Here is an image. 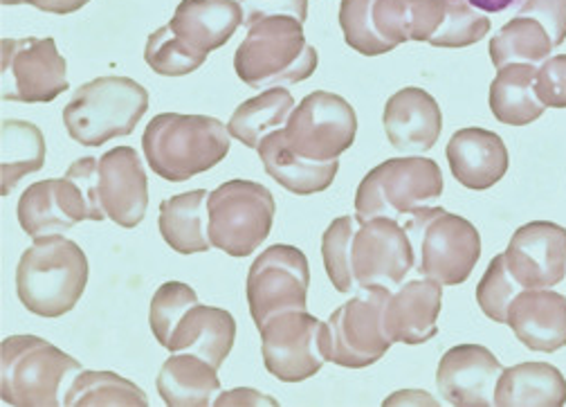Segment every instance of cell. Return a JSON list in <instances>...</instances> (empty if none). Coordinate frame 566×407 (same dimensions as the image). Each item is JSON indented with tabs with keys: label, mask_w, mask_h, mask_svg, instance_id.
I'll return each instance as SVG.
<instances>
[{
	"label": "cell",
	"mask_w": 566,
	"mask_h": 407,
	"mask_svg": "<svg viewBox=\"0 0 566 407\" xmlns=\"http://www.w3.org/2000/svg\"><path fill=\"white\" fill-rule=\"evenodd\" d=\"M311 268L295 246H270L248 273V304L256 328L283 311H306Z\"/></svg>",
	"instance_id": "obj_12"
},
{
	"label": "cell",
	"mask_w": 566,
	"mask_h": 407,
	"mask_svg": "<svg viewBox=\"0 0 566 407\" xmlns=\"http://www.w3.org/2000/svg\"><path fill=\"white\" fill-rule=\"evenodd\" d=\"M382 122L394 149L402 154H424L439 140L443 113L428 91L409 86L389 97Z\"/></svg>",
	"instance_id": "obj_19"
},
{
	"label": "cell",
	"mask_w": 566,
	"mask_h": 407,
	"mask_svg": "<svg viewBox=\"0 0 566 407\" xmlns=\"http://www.w3.org/2000/svg\"><path fill=\"white\" fill-rule=\"evenodd\" d=\"M237 341L232 313L217 306H191L169 337L171 354H193L217 369L228 361Z\"/></svg>",
	"instance_id": "obj_23"
},
{
	"label": "cell",
	"mask_w": 566,
	"mask_h": 407,
	"mask_svg": "<svg viewBox=\"0 0 566 407\" xmlns=\"http://www.w3.org/2000/svg\"><path fill=\"white\" fill-rule=\"evenodd\" d=\"M353 219L356 217L335 219L322 237V257L326 275L339 293H350L353 289H358L350 265V246L353 237H356V232H353Z\"/></svg>",
	"instance_id": "obj_39"
},
{
	"label": "cell",
	"mask_w": 566,
	"mask_h": 407,
	"mask_svg": "<svg viewBox=\"0 0 566 407\" xmlns=\"http://www.w3.org/2000/svg\"><path fill=\"white\" fill-rule=\"evenodd\" d=\"M400 223L413 246L416 273L443 286H459L472 275L481 237L468 219L441 208H418Z\"/></svg>",
	"instance_id": "obj_5"
},
{
	"label": "cell",
	"mask_w": 566,
	"mask_h": 407,
	"mask_svg": "<svg viewBox=\"0 0 566 407\" xmlns=\"http://www.w3.org/2000/svg\"><path fill=\"white\" fill-rule=\"evenodd\" d=\"M374 3L376 0H342L339 6V28L344 32V41L365 56L387 54L396 48L376 30Z\"/></svg>",
	"instance_id": "obj_36"
},
{
	"label": "cell",
	"mask_w": 566,
	"mask_h": 407,
	"mask_svg": "<svg viewBox=\"0 0 566 407\" xmlns=\"http://www.w3.org/2000/svg\"><path fill=\"white\" fill-rule=\"evenodd\" d=\"M504 367L488 347L459 345L443 354L437 385L446 403L457 407L494 405V387Z\"/></svg>",
	"instance_id": "obj_16"
},
{
	"label": "cell",
	"mask_w": 566,
	"mask_h": 407,
	"mask_svg": "<svg viewBox=\"0 0 566 407\" xmlns=\"http://www.w3.org/2000/svg\"><path fill=\"white\" fill-rule=\"evenodd\" d=\"M158 392L171 407H207L221 394L219 369L193 354H174L160 369Z\"/></svg>",
	"instance_id": "obj_27"
},
{
	"label": "cell",
	"mask_w": 566,
	"mask_h": 407,
	"mask_svg": "<svg viewBox=\"0 0 566 407\" xmlns=\"http://www.w3.org/2000/svg\"><path fill=\"white\" fill-rule=\"evenodd\" d=\"M468 3L485 14H500L511 8H520L524 0H468Z\"/></svg>",
	"instance_id": "obj_47"
},
{
	"label": "cell",
	"mask_w": 566,
	"mask_h": 407,
	"mask_svg": "<svg viewBox=\"0 0 566 407\" xmlns=\"http://www.w3.org/2000/svg\"><path fill=\"white\" fill-rule=\"evenodd\" d=\"M145 59L151 71L163 77H182L189 75L205 63V54L191 52L169 25L156 30L145 48Z\"/></svg>",
	"instance_id": "obj_37"
},
{
	"label": "cell",
	"mask_w": 566,
	"mask_h": 407,
	"mask_svg": "<svg viewBox=\"0 0 566 407\" xmlns=\"http://www.w3.org/2000/svg\"><path fill=\"white\" fill-rule=\"evenodd\" d=\"M239 0H182L169 28L196 54H209L223 48L243 25Z\"/></svg>",
	"instance_id": "obj_21"
},
{
	"label": "cell",
	"mask_w": 566,
	"mask_h": 407,
	"mask_svg": "<svg viewBox=\"0 0 566 407\" xmlns=\"http://www.w3.org/2000/svg\"><path fill=\"white\" fill-rule=\"evenodd\" d=\"M88 284L86 252L61 234L39 237L17 268V293L23 306L41 317L73 311Z\"/></svg>",
	"instance_id": "obj_1"
},
{
	"label": "cell",
	"mask_w": 566,
	"mask_h": 407,
	"mask_svg": "<svg viewBox=\"0 0 566 407\" xmlns=\"http://www.w3.org/2000/svg\"><path fill=\"white\" fill-rule=\"evenodd\" d=\"M293 108H295V100L289 91H283L279 86L263 91L261 95L243 102L234 111L228 124V131L232 138H237L245 147L259 149L261 140L268 133L286 126Z\"/></svg>",
	"instance_id": "obj_31"
},
{
	"label": "cell",
	"mask_w": 566,
	"mask_h": 407,
	"mask_svg": "<svg viewBox=\"0 0 566 407\" xmlns=\"http://www.w3.org/2000/svg\"><path fill=\"white\" fill-rule=\"evenodd\" d=\"M566 403V380L548 363H522L502 372L494 387L500 407H559Z\"/></svg>",
	"instance_id": "obj_25"
},
{
	"label": "cell",
	"mask_w": 566,
	"mask_h": 407,
	"mask_svg": "<svg viewBox=\"0 0 566 407\" xmlns=\"http://www.w3.org/2000/svg\"><path fill=\"white\" fill-rule=\"evenodd\" d=\"M65 407H147L149 398L135 383L113 372L82 369L63 396Z\"/></svg>",
	"instance_id": "obj_33"
},
{
	"label": "cell",
	"mask_w": 566,
	"mask_h": 407,
	"mask_svg": "<svg viewBox=\"0 0 566 407\" xmlns=\"http://www.w3.org/2000/svg\"><path fill=\"white\" fill-rule=\"evenodd\" d=\"M99 196L106 217L119 228L142 223L149 208V185L135 149L117 147L102 156Z\"/></svg>",
	"instance_id": "obj_17"
},
{
	"label": "cell",
	"mask_w": 566,
	"mask_h": 407,
	"mask_svg": "<svg viewBox=\"0 0 566 407\" xmlns=\"http://www.w3.org/2000/svg\"><path fill=\"white\" fill-rule=\"evenodd\" d=\"M537 65L511 63L490 84V111L502 124L526 126L542 117L546 106L535 91Z\"/></svg>",
	"instance_id": "obj_28"
},
{
	"label": "cell",
	"mask_w": 566,
	"mask_h": 407,
	"mask_svg": "<svg viewBox=\"0 0 566 407\" xmlns=\"http://www.w3.org/2000/svg\"><path fill=\"white\" fill-rule=\"evenodd\" d=\"M82 372L80 361L36 335L0 343V396L14 407H56Z\"/></svg>",
	"instance_id": "obj_4"
},
{
	"label": "cell",
	"mask_w": 566,
	"mask_h": 407,
	"mask_svg": "<svg viewBox=\"0 0 566 407\" xmlns=\"http://www.w3.org/2000/svg\"><path fill=\"white\" fill-rule=\"evenodd\" d=\"M553 41L544 25L531 17H515L490 41V61L502 71L511 63H544L551 59Z\"/></svg>",
	"instance_id": "obj_32"
},
{
	"label": "cell",
	"mask_w": 566,
	"mask_h": 407,
	"mask_svg": "<svg viewBox=\"0 0 566 407\" xmlns=\"http://www.w3.org/2000/svg\"><path fill=\"white\" fill-rule=\"evenodd\" d=\"M535 91L546 108H566V54L551 56L537 67Z\"/></svg>",
	"instance_id": "obj_42"
},
{
	"label": "cell",
	"mask_w": 566,
	"mask_h": 407,
	"mask_svg": "<svg viewBox=\"0 0 566 407\" xmlns=\"http://www.w3.org/2000/svg\"><path fill=\"white\" fill-rule=\"evenodd\" d=\"M443 174L430 158H391L371 169L356 194V221H402L418 208L441 198Z\"/></svg>",
	"instance_id": "obj_8"
},
{
	"label": "cell",
	"mask_w": 566,
	"mask_h": 407,
	"mask_svg": "<svg viewBox=\"0 0 566 407\" xmlns=\"http://www.w3.org/2000/svg\"><path fill=\"white\" fill-rule=\"evenodd\" d=\"M0 80L6 102L45 104L67 91V63L50 36H8L0 41Z\"/></svg>",
	"instance_id": "obj_11"
},
{
	"label": "cell",
	"mask_w": 566,
	"mask_h": 407,
	"mask_svg": "<svg viewBox=\"0 0 566 407\" xmlns=\"http://www.w3.org/2000/svg\"><path fill=\"white\" fill-rule=\"evenodd\" d=\"M19 223L32 237L63 234L75 223L63 212L56 194V178L30 185L19 200Z\"/></svg>",
	"instance_id": "obj_35"
},
{
	"label": "cell",
	"mask_w": 566,
	"mask_h": 407,
	"mask_svg": "<svg viewBox=\"0 0 566 407\" xmlns=\"http://www.w3.org/2000/svg\"><path fill=\"white\" fill-rule=\"evenodd\" d=\"M274 198L252 180H228L207 198V234L230 257H248L268 239L274 221Z\"/></svg>",
	"instance_id": "obj_9"
},
{
	"label": "cell",
	"mask_w": 566,
	"mask_h": 407,
	"mask_svg": "<svg viewBox=\"0 0 566 407\" xmlns=\"http://www.w3.org/2000/svg\"><path fill=\"white\" fill-rule=\"evenodd\" d=\"M520 17H531L544 25L553 45H562L566 39V0H524Z\"/></svg>",
	"instance_id": "obj_43"
},
{
	"label": "cell",
	"mask_w": 566,
	"mask_h": 407,
	"mask_svg": "<svg viewBox=\"0 0 566 407\" xmlns=\"http://www.w3.org/2000/svg\"><path fill=\"white\" fill-rule=\"evenodd\" d=\"M56 194L63 212L75 226L106 219L99 196V160L88 156L73 163L63 178H56Z\"/></svg>",
	"instance_id": "obj_34"
},
{
	"label": "cell",
	"mask_w": 566,
	"mask_h": 407,
	"mask_svg": "<svg viewBox=\"0 0 566 407\" xmlns=\"http://www.w3.org/2000/svg\"><path fill=\"white\" fill-rule=\"evenodd\" d=\"M350 265L358 289H398L416 265L413 246L396 219H371L360 226L350 246Z\"/></svg>",
	"instance_id": "obj_14"
},
{
	"label": "cell",
	"mask_w": 566,
	"mask_h": 407,
	"mask_svg": "<svg viewBox=\"0 0 566 407\" xmlns=\"http://www.w3.org/2000/svg\"><path fill=\"white\" fill-rule=\"evenodd\" d=\"M446 19V0H376L374 23L396 48L407 41H432Z\"/></svg>",
	"instance_id": "obj_26"
},
{
	"label": "cell",
	"mask_w": 566,
	"mask_h": 407,
	"mask_svg": "<svg viewBox=\"0 0 566 407\" xmlns=\"http://www.w3.org/2000/svg\"><path fill=\"white\" fill-rule=\"evenodd\" d=\"M506 324L524 347L553 354L566 347V298L551 289H524L513 300Z\"/></svg>",
	"instance_id": "obj_20"
},
{
	"label": "cell",
	"mask_w": 566,
	"mask_h": 407,
	"mask_svg": "<svg viewBox=\"0 0 566 407\" xmlns=\"http://www.w3.org/2000/svg\"><path fill=\"white\" fill-rule=\"evenodd\" d=\"M520 291H524V289L513 278L509 261H506V252H504L490 261L483 280L476 286V302L490 320L506 324L509 309Z\"/></svg>",
	"instance_id": "obj_38"
},
{
	"label": "cell",
	"mask_w": 566,
	"mask_h": 407,
	"mask_svg": "<svg viewBox=\"0 0 566 407\" xmlns=\"http://www.w3.org/2000/svg\"><path fill=\"white\" fill-rule=\"evenodd\" d=\"M45 165V138L36 124L3 119L0 126V191H10L21 178L41 171Z\"/></svg>",
	"instance_id": "obj_30"
},
{
	"label": "cell",
	"mask_w": 566,
	"mask_h": 407,
	"mask_svg": "<svg viewBox=\"0 0 566 407\" xmlns=\"http://www.w3.org/2000/svg\"><path fill=\"white\" fill-rule=\"evenodd\" d=\"M448 163L454 178L468 189H488L509 171V149L497 133L485 128H461L448 145Z\"/></svg>",
	"instance_id": "obj_22"
},
{
	"label": "cell",
	"mask_w": 566,
	"mask_h": 407,
	"mask_svg": "<svg viewBox=\"0 0 566 407\" xmlns=\"http://www.w3.org/2000/svg\"><path fill=\"white\" fill-rule=\"evenodd\" d=\"M0 3H3V6H21L23 0H0Z\"/></svg>",
	"instance_id": "obj_48"
},
{
	"label": "cell",
	"mask_w": 566,
	"mask_h": 407,
	"mask_svg": "<svg viewBox=\"0 0 566 407\" xmlns=\"http://www.w3.org/2000/svg\"><path fill=\"white\" fill-rule=\"evenodd\" d=\"M513 278L522 289H553L566 278V228L548 221L522 226L506 250Z\"/></svg>",
	"instance_id": "obj_15"
},
{
	"label": "cell",
	"mask_w": 566,
	"mask_h": 407,
	"mask_svg": "<svg viewBox=\"0 0 566 407\" xmlns=\"http://www.w3.org/2000/svg\"><path fill=\"white\" fill-rule=\"evenodd\" d=\"M389 289H360L319 326V349L326 363L348 369H363L378 363L394 345L382 324Z\"/></svg>",
	"instance_id": "obj_7"
},
{
	"label": "cell",
	"mask_w": 566,
	"mask_h": 407,
	"mask_svg": "<svg viewBox=\"0 0 566 407\" xmlns=\"http://www.w3.org/2000/svg\"><path fill=\"white\" fill-rule=\"evenodd\" d=\"M207 198L205 189L171 196L160 202V234L180 254L205 252L211 248L207 234Z\"/></svg>",
	"instance_id": "obj_29"
},
{
	"label": "cell",
	"mask_w": 566,
	"mask_h": 407,
	"mask_svg": "<svg viewBox=\"0 0 566 407\" xmlns=\"http://www.w3.org/2000/svg\"><path fill=\"white\" fill-rule=\"evenodd\" d=\"M23 3L50 14H73L88 6L91 0H23Z\"/></svg>",
	"instance_id": "obj_46"
},
{
	"label": "cell",
	"mask_w": 566,
	"mask_h": 407,
	"mask_svg": "<svg viewBox=\"0 0 566 407\" xmlns=\"http://www.w3.org/2000/svg\"><path fill=\"white\" fill-rule=\"evenodd\" d=\"M490 32L485 12L472 8L468 0H446V19L441 30L432 36L434 48H468L479 43Z\"/></svg>",
	"instance_id": "obj_40"
},
{
	"label": "cell",
	"mask_w": 566,
	"mask_h": 407,
	"mask_svg": "<svg viewBox=\"0 0 566 407\" xmlns=\"http://www.w3.org/2000/svg\"><path fill=\"white\" fill-rule=\"evenodd\" d=\"M149 108V93L130 77H99L80 86L63 108L67 135L84 147H99L133 133Z\"/></svg>",
	"instance_id": "obj_6"
},
{
	"label": "cell",
	"mask_w": 566,
	"mask_h": 407,
	"mask_svg": "<svg viewBox=\"0 0 566 407\" xmlns=\"http://www.w3.org/2000/svg\"><path fill=\"white\" fill-rule=\"evenodd\" d=\"M358 115L353 106L326 91L306 95L300 106L293 108L283 135L295 154L308 160H337L356 143Z\"/></svg>",
	"instance_id": "obj_10"
},
{
	"label": "cell",
	"mask_w": 566,
	"mask_h": 407,
	"mask_svg": "<svg viewBox=\"0 0 566 407\" xmlns=\"http://www.w3.org/2000/svg\"><path fill=\"white\" fill-rule=\"evenodd\" d=\"M322 322L308 311H283L259 326L265 369L283 383H302L324 367Z\"/></svg>",
	"instance_id": "obj_13"
},
{
	"label": "cell",
	"mask_w": 566,
	"mask_h": 407,
	"mask_svg": "<svg viewBox=\"0 0 566 407\" xmlns=\"http://www.w3.org/2000/svg\"><path fill=\"white\" fill-rule=\"evenodd\" d=\"M198 304V295L191 286L182 282H167L163 284L154 300H151V313H149V324L156 335V341L167 347L169 337L185 317V313Z\"/></svg>",
	"instance_id": "obj_41"
},
{
	"label": "cell",
	"mask_w": 566,
	"mask_h": 407,
	"mask_svg": "<svg viewBox=\"0 0 566 407\" xmlns=\"http://www.w3.org/2000/svg\"><path fill=\"white\" fill-rule=\"evenodd\" d=\"M239 3L248 28L268 17H293L302 23L308 17V0H239Z\"/></svg>",
	"instance_id": "obj_44"
},
{
	"label": "cell",
	"mask_w": 566,
	"mask_h": 407,
	"mask_svg": "<svg viewBox=\"0 0 566 407\" xmlns=\"http://www.w3.org/2000/svg\"><path fill=\"white\" fill-rule=\"evenodd\" d=\"M443 306V284L422 278L400 284L382 313L385 333L391 343L422 345L439 333V315Z\"/></svg>",
	"instance_id": "obj_18"
},
{
	"label": "cell",
	"mask_w": 566,
	"mask_h": 407,
	"mask_svg": "<svg viewBox=\"0 0 566 407\" xmlns=\"http://www.w3.org/2000/svg\"><path fill=\"white\" fill-rule=\"evenodd\" d=\"M214 405L223 407V405H276L274 398L261 394V392H254V389H248V387H239V389H232V392H223L217 396Z\"/></svg>",
	"instance_id": "obj_45"
},
{
	"label": "cell",
	"mask_w": 566,
	"mask_h": 407,
	"mask_svg": "<svg viewBox=\"0 0 566 407\" xmlns=\"http://www.w3.org/2000/svg\"><path fill=\"white\" fill-rule=\"evenodd\" d=\"M319 54L306 41L304 23L293 17H268L248 28L234 54V71L252 88L297 84L317 71Z\"/></svg>",
	"instance_id": "obj_3"
},
{
	"label": "cell",
	"mask_w": 566,
	"mask_h": 407,
	"mask_svg": "<svg viewBox=\"0 0 566 407\" xmlns=\"http://www.w3.org/2000/svg\"><path fill=\"white\" fill-rule=\"evenodd\" d=\"M256 152L268 176L297 196H311L328 189L339 169L337 160L319 163L295 154L286 143L283 128L268 133Z\"/></svg>",
	"instance_id": "obj_24"
},
{
	"label": "cell",
	"mask_w": 566,
	"mask_h": 407,
	"mask_svg": "<svg viewBox=\"0 0 566 407\" xmlns=\"http://www.w3.org/2000/svg\"><path fill=\"white\" fill-rule=\"evenodd\" d=\"M230 145L228 126L207 115L163 113L142 135L147 163L169 182H185L217 167L230 154Z\"/></svg>",
	"instance_id": "obj_2"
}]
</instances>
